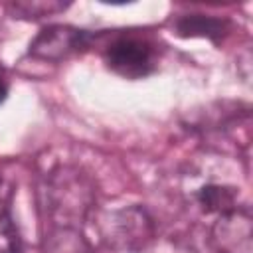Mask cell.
<instances>
[{
    "label": "cell",
    "mask_w": 253,
    "mask_h": 253,
    "mask_svg": "<svg viewBox=\"0 0 253 253\" xmlns=\"http://www.w3.org/2000/svg\"><path fill=\"white\" fill-rule=\"evenodd\" d=\"M10 200H12V186H10V182L0 174V217L8 215Z\"/></svg>",
    "instance_id": "obj_10"
},
{
    "label": "cell",
    "mask_w": 253,
    "mask_h": 253,
    "mask_svg": "<svg viewBox=\"0 0 253 253\" xmlns=\"http://www.w3.org/2000/svg\"><path fill=\"white\" fill-rule=\"evenodd\" d=\"M65 8H67V4H61V2H18V4H14V10L18 14L34 16V18L47 16V14L65 10Z\"/></svg>",
    "instance_id": "obj_9"
},
{
    "label": "cell",
    "mask_w": 253,
    "mask_h": 253,
    "mask_svg": "<svg viewBox=\"0 0 253 253\" xmlns=\"http://www.w3.org/2000/svg\"><path fill=\"white\" fill-rule=\"evenodd\" d=\"M103 55L107 67L125 79H142L150 75L158 63L156 45L148 38L134 34L115 38Z\"/></svg>",
    "instance_id": "obj_3"
},
{
    "label": "cell",
    "mask_w": 253,
    "mask_h": 253,
    "mask_svg": "<svg viewBox=\"0 0 253 253\" xmlns=\"http://www.w3.org/2000/svg\"><path fill=\"white\" fill-rule=\"evenodd\" d=\"M251 215L245 210L221 213L211 229V241L219 253H251Z\"/></svg>",
    "instance_id": "obj_5"
},
{
    "label": "cell",
    "mask_w": 253,
    "mask_h": 253,
    "mask_svg": "<svg viewBox=\"0 0 253 253\" xmlns=\"http://www.w3.org/2000/svg\"><path fill=\"white\" fill-rule=\"evenodd\" d=\"M0 253H22V241L10 215L0 217Z\"/></svg>",
    "instance_id": "obj_8"
},
{
    "label": "cell",
    "mask_w": 253,
    "mask_h": 253,
    "mask_svg": "<svg viewBox=\"0 0 253 253\" xmlns=\"http://www.w3.org/2000/svg\"><path fill=\"white\" fill-rule=\"evenodd\" d=\"M91 43V34L67 24H51L42 28L30 42V55L43 61H61Z\"/></svg>",
    "instance_id": "obj_4"
},
{
    "label": "cell",
    "mask_w": 253,
    "mask_h": 253,
    "mask_svg": "<svg viewBox=\"0 0 253 253\" xmlns=\"http://www.w3.org/2000/svg\"><path fill=\"white\" fill-rule=\"evenodd\" d=\"M93 204V180L75 166H57L40 184V206L55 229L79 231Z\"/></svg>",
    "instance_id": "obj_1"
},
{
    "label": "cell",
    "mask_w": 253,
    "mask_h": 253,
    "mask_svg": "<svg viewBox=\"0 0 253 253\" xmlns=\"http://www.w3.org/2000/svg\"><path fill=\"white\" fill-rule=\"evenodd\" d=\"M196 202L206 213H227L237 208V190L223 184H206L198 190Z\"/></svg>",
    "instance_id": "obj_7"
},
{
    "label": "cell",
    "mask_w": 253,
    "mask_h": 253,
    "mask_svg": "<svg viewBox=\"0 0 253 253\" xmlns=\"http://www.w3.org/2000/svg\"><path fill=\"white\" fill-rule=\"evenodd\" d=\"M176 34L182 38H206L219 42L229 32V22L225 18L206 16V14H186L176 20Z\"/></svg>",
    "instance_id": "obj_6"
},
{
    "label": "cell",
    "mask_w": 253,
    "mask_h": 253,
    "mask_svg": "<svg viewBox=\"0 0 253 253\" xmlns=\"http://www.w3.org/2000/svg\"><path fill=\"white\" fill-rule=\"evenodd\" d=\"M99 233L107 247L121 253H138L154 241L156 223L142 206H125L101 215Z\"/></svg>",
    "instance_id": "obj_2"
},
{
    "label": "cell",
    "mask_w": 253,
    "mask_h": 253,
    "mask_svg": "<svg viewBox=\"0 0 253 253\" xmlns=\"http://www.w3.org/2000/svg\"><path fill=\"white\" fill-rule=\"evenodd\" d=\"M8 97V81H6V75H4V69L0 67V105L4 103V99Z\"/></svg>",
    "instance_id": "obj_11"
}]
</instances>
